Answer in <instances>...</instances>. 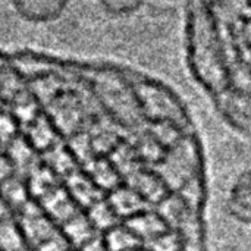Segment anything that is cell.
I'll return each mask as SVG.
<instances>
[{
	"label": "cell",
	"instance_id": "cell-1",
	"mask_svg": "<svg viewBox=\"0 0 251 251\" xmlns=\"http://www.w3.org/2000/svg\"><path fill=\"white\" fill-rule=\"evenodd\" d=\"M19 18L31 24H49L59 19L69 0H10Z\"/></svg>",
	"mask_w": 251,
	"mask_h": 251
},
{
	"label": "cell",
	"instance_id": "cell-2",
	"mask_svg": "<svg viewBox=\"0 0 251 251\" xmlns=\"http://www.w3.org/2000/svg\"><path fill=\"white\" fill-rule=\"evenodd\" d=\"M250 174L246 171L238 176L228 197V210L231 216L243 224H250L251 199H250Z\"/></svg>",
	"mask_w": 251,
	"mask_h": 251
},
{
	"label": "cell",
	"instance_id": "cell-3",
	"mask_svg": "<svg viewBox=\"0 0 251 251\" xmlns=\"http://www.w3.org/2000/svg\"><path fill=\"white\" fill-rule=\"evenodd\" d=\"M128 228L140 240H154L160 234L166 232V222L159 215H134L129 218Z\"/></svg>",
	"mask_w": 251,
	"mask_h": 251
},
{
	"label": "cell",
	"instance_id": "cell-4",
	"mask_svg": "<svg viewBox=\"0 0 251 251\" xmlns=\"http://www.w3.org/2000/svg\"><path fill=\"white\" fill-rule=\"evenodd\" d=\"M44 204L51 219L66 222L72 216H75V207L72 206L74 200L71 199L69 193H65L63 190H51L50 193H47Z\"/></svg>",
	"mask_w": 251,
	"mask_h": 251
},
{
	"label": "cell",
	"instance_id": "cell-5",
	"mask_svg": "<svg viewBox=\"0 0 251 251\" xmlns=\"http://www.w3.org/2000/svg\"><path fill=\"white\" fill-rule=\"evenodd\" d=\"M104 244L109 251H134L140 249L141 240L128 226H112L107 229Z\"/></svg>",
	"mask_w": 251,
	"mask_h": 251
},
{
	"label": "cell",
	"instance_id": "cell-6",
	"mask_svg": "<svg viewBox=\"0 0 251 251\" xmlns=\"http://www.w3.org/2000/svg\"><path fill=\"white\" fill-rule=\"evenodd\" d=\"M110 207L113 209V212L116 215H124V216H134L138 213V210H141V196L138 193H135L134 190H119L113 194L112 200H110Z\"/></svg>",
	"mask_w": 251,
	"mask_h": 251
},
{
	"label": "cell",
	"instance_id": "cell-7",
	"mask_svg": "<svg viewBox=\"0 0 251 251\" xmlns=\"http://www.w3.org/2000/svg\"><path fill=\"white\" fill-rule=\"evenodd\" d=\"M24 232L26 240L37 243V247L47 238H50L53 234H56L51 231V222H49L47 218L41 216L40 213H29L26 216V221L24 224Z\"/></svg>",
	"mask_w": 251,
	"mask_h": 251
},
{
	"label": "cell",
	"instance_id": "cell-8",
	"mask_svg": "<svg viewBox=\"0 0 251 251\" xmlns=\"http://www.w3.org/2000/svg\"><path fill=\"white\" fill-rule=\"evenodd\" d=\"M93 225L84 216H72L66 221V240L75 243L76 246H82L93 237Z\"/></svg>",
	"mask_w": 251,
	"mask_h": 251
},
{
	"label": "cell",
	"instance_id": "cell-9",
	"mask_svg": "<svg viewBox=\"0 0 251 251\" xmlns=\"http://www.w3.org/2000/svg\"><path fill=\"white\" fill-rule=\"evenodd\" d=\"M116 216H118V215L113 212V209L110 207V204L96 201L94 204H91L88 221L91 222L93 226H97V228H100V229L107 231V229H110L112 226H115Z\"/></svg>",
	"mask_w": 251,
	"mask_h": 251
},
{
	"label": "cell",
	"instance_id": "cell-10",
	"mask_svg": "<svg viewBox=\"0 0 251 251\" xmlns=\"http://www.w3.org/2000/svg\"><path fill=\"white\" fill-rule=\"evenodd\" d=\"M0 251H24L22 234L9 219L0 224Z\"/></svg>",
	"mask_w": 251,
	"mask_h": 251
},
{
	"label": "cell",
	"instance_id": "cell-11",
	"mask_svg": "<svg viewBox=\"0 0 251 251\" xmlns=\"http://www.w3.org/2000/svg\"><path fill=\"white\" fill-rule=\"evenodd\" d=\"M146 0H99L104 12L113 16H126L138 12Z\"/></svg>",
	"mask_w": 251,
	"mask_h": 251
},
{
	"label": "cell",
	"instance_id": "cell-12",
	"mask_svg": "<svg viewBox=\"0 0 251 251\" xmlns=\"http://www.w3.org/2000/svg\"><path fill=\"white\" fill-rule=\"evenodd\" d=\"M3 190V201L6 204H21L25 201V188L15 179H6Z\"/></svg>",
	"mask_w": 251,
	"mask_h": 251
},
{
	"label": "cell",
	"instance_id": "cell-13",
	"mask_svg": "<svg viewBox=\"0 0 251 251\" xmlns=\"http://www.w3.org/2000/svg\"><path fill=\"white\" fill-rule=\"evenodd\" d=\"M151 241H154L153 251H178L179 249L178 238L169 232H163Z\"/></svg>",
	"mask_w": 251,
	"mask_h": 251
},
{
	"label": "cell",
	"instance_id": "cell-14",
	"mask_svg": "<svg viewBox=\"0 0 251 251\" xmlns=\"http://www.w3.org/2000/svg\"><path fill=\"white\" fill-rule=\"evenodd\" d=\"M81 249L82 251H109L104 244V240H101L96 235H93L87 243H84L81 246Z\"/></svg>",
	"mask_w": 251,
	"mask_h": 251
},
{
	"label": "cell",
	"instance_id": "cell-15",
	"mask_svg": "<svg viewBox=\"0 0 251 251\" xmlns=\"http://www.w3.org/2000/svg\"><path fill=\"white\" fill-rule=\"evenodd\" d=\"M7 219V204L3 200H0V224H3Z\"/></svg>",
	"mask_w": 251,
	"mask_h": 251
},
{
	"label": "cell",
	"instance_id": "cell-16",
	"mask_svg": "<svg viewBox=\"0 0 251 251\" xmlns=\"http://www.w3.org/2000/svg\"><path fill=\"white\" fill-rule=\"evenodd\" d=\"M134 251H144V250H141V249H137V250H134Z\"/></svg>",
	"mask_w": 251,
	"mask_h": 251
}]
</instances>
